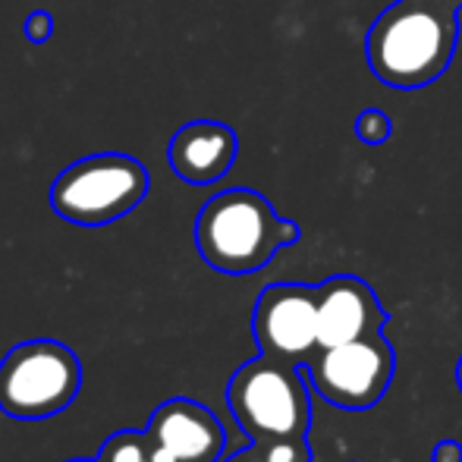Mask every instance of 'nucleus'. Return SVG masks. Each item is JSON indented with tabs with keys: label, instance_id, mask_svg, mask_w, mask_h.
Masks as SVG:
<instances>
[{
	"label": "nucleus",
	"instance_id": "obj_1",
	"mask_svg": "<svg viewBox=\"0 0 462 462\" xmlns=\"http://www.w3.org/2000/svg\"><path fill=\"white\" fill-rule=\"evenodd\" d=\"M459 44V10L438 0H396L371 23L365 57L374 79L415 92L450 69Z\"/></svg>",
	"mask_w": 462,
	"mask_h": 462
},
{
	"label": "nucleus",
	"instance_id": "obj_2",
	"mask_svg": "<svg viewBox=\"0 0 462 462\" xmlns=\"http://www.w3.org/2000/svg\"><path fill=\"white\" fill-rule=\"evenodd\" d=\"M299 243V226L280 217L255 189H226L208 199L195 217V249L220 274H255L280 249Z\"/></svg>",
	"mask_w": 462,
	"mask_h": 462
},
{
	"label": "nucleus",
	"instance_id": "obj_3",
	"mask_svg": "<svg viewBox=\"0 0 462 462\" xmlns=\"http://www.w3.org/2000/svg\"><path fill=\"white\" fill-rule=\"evenodd\" d=\"M226 406L255 444L309 438L311 400L299 365L274 356H258L236 368L226 383Z\"/></svg>",
	"mask_w": 462,
	"mask_h": 462
},
{
	"label": "nucleus",
	"instance_id": "obj_4",
	"mask_svg": "<svg viewBox=\"0 0 462 462\" xmlns=\"http://www.w3.org/2000/svg\"><path fill=\"white\" fill-rule=\"evenodd\" d=\"M152 177L133 154L101 152L69 164L51 186V208L79 226H104L145 201Z\"/></svg>",
	"mask_w": 462,
	"mask_h": 462
},
{
	"label": "nucleus",
	"instance_id": "obj_5",
	"mask_svg": "<svg viewBox=\"0 0 462 462\" xmlns=\"http://www.w3.org/2000/svg\"><path fill=\"white\" fill-rule=\"evenodd\" d=\"M82 365L57 340H25L0 362V409L16 421H44L79 396Z\"/></svg>",
	"mask_w": 462,
	"mask_h": 462
},
{
	"label": "nucleus",
	"instance_id": "obj_6",
	"mask_svg": "<svg viewBox=\"0 0 462 462\" xmlns=\"http://www.w3.org/2000/svg\"><path fill=\"white\" fill-rule=\"evenodd\" d=\"M315 393L340 409H371L383 400L396 374V353L383 334L324 346L305 362Z\"/></svg>",
	"mask_w": 462,
	"mask_h": 462
},
{
	"label": "nucleus",
	"instance_id": "obj_7",
	"mask_svg": "<svg viewBox=\"0 0 462 462\" xmlns=\"http://www.w3.org/2000/svg\"><path fill=\"white\" fill-rule=\"evenodd\" d=\"M252 334L264 356L305 365L318 343V286L271 283L252 311Z\"/></svg>",
	"mask_w": 462,
	"mask_h": 462
},
{
	"label": "nucleus",
	"instance_id": "obj_8",
	"mask_svg": "<svg viewBox=\"0 0 462 462\" xmlns=\"http://www.w3.org/2000/svg\"><path fill=\"white\" fill-rule=\"evenodd\" d=\"M148 438L161 462H217L226 431L217 415L195 400H167L152 412Z\"/></svg>",
	"mask_w": 462,
	"mask_h": 462
},
{
	"label": "nucleus",
	"instance_id": "obj_9",
	"mask_svg": "<svg viewBox=\"0 0 462 462\" xmlns=\"http://www.w3.org/2000/svg\"><path fill=\"white\" fill-rule=\"evenodd\" d=\"M387 321L390 315L377 302L374 290L365 280L340 274L318 283V343L321 349L383 334Z\"/></svg>",
	"mask_w": 462,
	"mask_h": 462
},
{
	"label": "nucleus",
	"instance_id": "obj_10",
	"mask_svg": "<svg viewBox=\"0 0 462 462\" xmlns=\"http://www.w3.org/2000/svg\"><path fill=\"white\" fill-rule=\"evenodd\" d=\"M239 154V139L226 123L192 120L173 133L167 161L189 186H211L230 173Z\"/></svg>",
	"mask_w": 462,
	"mask_h": 462
},
{
	"label": "nucleus",
	"instance_id": "obj_11",
	"mask_svg": "<svg viewBox=\"0 0 462 462\" xmlns=\"http://www.w3.org/2000/svg\"><path fill=\"white\" fill-rule=\"evenodd\" d=\"M97 462H161L148 431H116L104 440Z\"/></svg>",
	"mask_w": 462,
	"mask_h": 462
},
{
	"label": "nucleus",
	"instance_id": "obj_12",
	"mask_svg": "<svg viewBox=\"0 0 462 462\" xmlns=\"http://www.w3.org/2000/svg\"><path fill=\"white\" fill-rule=\"evenodd\" d=\"M353 133H356V139L365 142V145H383V142H390V135H393V120H390V114H383V110L368 107L356 116Z\"/></svg>",
	"mask_w": 462,
	"mask_h": 462
},
{
	"label": "nucleus",
	"instance_id": "obj_13",
	"mask_svg": "<svg viewBox=\"0 0 462 462\" xmlns=\"http://www.w3.org/2000/svg\"><path fill=\"white\" fill-rule=\"evenodd\" d=\"M255 444V440H252ZM264 450V457L271 462H311V447L305 444V438H290V440H264L258 444Z\"/></svg>",
	"mask_w": 462,
	"mask_h": 462
},
{
	"label": "nucleus",
	"instance_id": "obj_14",
	"mask_svg": "<svg viewBox=\"0 0 462 462\" xmlns=\"http://www.w3.org/2000/svg\"><path fill=\"white\" fill-rule=\"evenodd\" d=\"M25 38H29L32 44H44L54 38V16H51L48 10H35L29 13V19H25Z\"/></svg>",
	"mask_w": 462,
	"mask_h": 462
},
{
	"label": "nucleus",
	"instance_id": "obj_15",
	"mask_svg": "<svg viewBox=\"0 0 462 462\" xmlns=\"http://www.w3.org/2000/svg\"><path fill=\"white\" fill-rule=\"evenodd\" d=\"M431 462H462V444H457V440H440L431 453Z\"/></svg>",
	"mask_w": 462,
	"mask_h": 462
},
{
	"label": "nucleus",
	"instance_id": "obj_16",
	"mask_svg": "<svg viewBox=\"0 0 462 462\" xmlns=\"http://www.w3.org/2000/svg\"><path fill=\"white\" fill-rule=\"evenodd\" d=\"M224 462H271L268 457H264V450L258 444H252L249 450H243V453H236V457H230V459H224Z\"/></svg>",
	"mask_w": 462,
	"mask_h": 462
},
{
	"label": "nucleus",
	"instance_id": "obj_17",
	"mask_svg": "<svg viewBox=\"0 0 462 462\" xmlns=\"http://www.w3.org/2000/svg\"><path fill=\"white\" fill-rule=\"evenodd\" d=\"M438 4H447V6H453V10H462V0H438Z\"/></svg>",
	"mask_w": 462,
	"mask_h": 462
},
{
	"label": "nucleus",
	"instance_id": "obj_18",
	"mask_svg": "<svg viewBox=\"0 0 462 462\" xmlns=\"http://www.w3.org/2000/svg\"><path fill=\"white\" fill-rule=\"evenodd\" d=\"M457 383H459V390H462V359H459V365H457Z\"/></svg>",
	"mask_w": 462,
	"mask_h": 462
},
{
	"label": "nucleus",
	"instance_id": "obj_19",
	"mask_svg": "<svg viewBox=\"0 0 462 462\" xmlns=\"http://www.w3.org/2000/svg\"><path fill=\"white\" fill-rule=\"evenodd\" d=\"M69 462H97V459H69Z\"/></svg>",
	"mask_w": 462,
	"mask_h": 462
}]
</instances>
